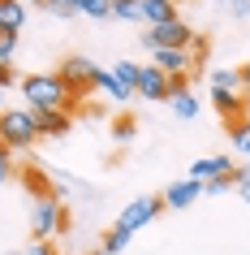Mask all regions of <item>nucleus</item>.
Here are the masks:
<instances>
[{
  "label": "nucleus",
  "instance_id": "obj_1",
  "mask_svg": "<svg viewBox=\"0 0 250 255\" xmlns=\"http://www.w3.org/2000/svg\"><path fill=\"white\" fill-rule=\"evenodd\" d=\"M17 87H22V100H26L30 113H56V108L74 113V104H78L69 95V87L61 82V74H26Z\"/></svg>",
  "mask_w": 250,
  "mask_h": 255
},
{
  "label": "nucleus",
  "instance_id": "obj_2",
  "mask_svg": "<svg viewBox=\"0 0 250 255\" xmlns=\"http://www.w3.org/2000/svg\"><path fill=\"white\" fill-rule=\"evenodd\" d=\"M65 225H69V216H65V203L56 199V195H39V199L30 203V238L52 242Z\"/></svg>",
  "mask_w": 250,
  "mask_h": 255
},
{
  "label": "nucleus",
  "instance_id": "obj_3",
  "mask_svg": "<svg viewBox=\"0 0 250 255\" xmlns=\"http://www.w3.org/2000/svg\"><path fill=\"white\" fill-rule=\"evenodd\" d=\"M0 143H9L13 151L35 147V143H39L35 113H30V108H4V117H0Z\"/></svg>",
  "mask_w": 250,
  "mask_h": 255
},
{
  "label": "nucleus",
  "instance_id": "obj_4",
  "mask_svg": "<svg viewBox=\"0 0 250 255\" xmlns=\"http://www.w3.org/2000/svg\"><path fill=\"white\" fill-rule=\"evenodd\" d=\"M56 74H61V82L69 87V95H74V100H82L86 91H95V78H99V65H95L91 56H65Z\"/></svg>",
  "mask_w": 250,
  "mask_h": 255
},
{
  "label": "nucleus",
  "instance_id": "obj_5",
  "mask_svg": "<svg viewBox=\"0 0 250 255\" xmlns=\"http://www.w3.org/2000/svg\"><path fill=\"white\" fill-rule=\"evenodd\" d=\"M190 39H194V30L185 26L181 17H172V22H160V26H147L143 35V48H190Z\"/></svg>",
  "mask_w": 250,
  "mask_h": 255
},
{
  "label": "nucleus",
  "instance_id": "obj_6",
  "mask_svg": "<svg viewBox=\"0 0 250 255\" xmlns=\"http://www.w3.org/2000/svg\"><path fill=\"white\" fill-rule=\"evenodd\" d=\"M160 208H164V199H160V195H143V199H134L130 208L117 216V229L134 238V234H138L143 225H151V221L160 216Z\"/></svg>",
  "mask_w": 250,
  "mask_h": 255
},
{
  "label": "nucleus",
  "instance_id": "obj_7",
  "mask_svg": "<svg viewBox=\"0 0 250 255\" xmlns=\"http://www.w3.org/2000/svg\"><path fill=\"white\" fill-rule=\"evenodd\" d=\"M134 95H143V100H168V74L160 65H138Z\"/></svg>",
  "mask_w": 250,
  "mask_h": 255
},
{
  "label": "nucleus",
  "instance_id": "obj_8",
  "mask_svg": "<svg viewBox=\"0 0 250 255\" xmlns=\"http://www.w3.org/2000/svg\"><path fill=\"white\" fill-rule=\"evenodd\" d=\"M198 195H203V182H198V177H177V182H172L160 199H164V208H168V212H181V208H190Z\"/></svg>",
  "mask_w": 250,
  "mask_h": 255
},
{
  "label": "nucleus",
  "instance_id": "obj_9",
  "mask_svg": "<svg viewBox=\"0 0 250 255\" xmlns=\"http://www.w3.org/2000/svg\"><path fill=\"white\" fill-rule=\"evenodd\" d=\"M151 65H160L164 74H190L194 69V56H190V48H156L151 52Z\"/></svg>",
  "mask_w": 250,
  "mask_h": 255
},
{
  "label": "nucleus",
  "instance_id": "obj_10",
  "mask_svg": "<svg viewBox=\"0 0 250 255\" xmlns=\"http://www.w3.org/2000/svg\"><path fill=\"white\" fill-rule=\"evenodd\" d=\"M211 104H216V113H220L224 121H242L246 108H250V100L242 91H211Z\"/></svg>",
  "mask_w": 250,
  "mask_h": 255
},
{
  "label": "nucleus",
  "instance_id": "obj_11",
  "mask_svg": "<svg viewBox=\"0 0 250 255\" xmlns=\"http://www.w3.org/2000/svg\"><path fill=\"white\" fill-rule=\"evenodd\" d=\"M35 126H39V138H61V134H69L74 113H65V108H56V113H35Z\"/></svg>",
  "mask_w": 250,
  "mask_h": 255
},
{
  "label": "nucleus",
  "instance_id": "obj_12",
  "mask_svg": "<svg viewBox=\"0 0 250 255\" xmlns=\"http://www.w3.org/2000/svg\"><path fill=\"white\" fill-rule=\"evenodd\" d=\"M237 164L229 160V156H207V160H194L190 164V177H198V182H211V177H233Z\"/></svg>",
  "mask_w": 250,
  "mask_h": 255
},
{
  "label": "nucleus",
  "instance_id": "obj_13",
  "mask_svg": "<svg viewBox=\"0 0 250 255\" xmlns=\"http://www.w3.org/2000/svg\"><path fill=\"white\" fill-rule=\"evenodd\" d=\"M172 17H181L172 0H143V26H160V22H172Z\"/></svg>",
  "mask_w": 250,
  "mask_h": 255
},
{
  "label": "nucleus",
  "instance_id": "obj_14",
  "mask_svg": "<svg viewBox=\"0 0 250 255\" xmlns=\"http://www.w3.org/2000/svg\"><path fill=\"white\" fill-rule=\"evenodd\" d=\"M95 91H104V95H112L117 104H125V100H134V87H125V82L112 74V69H99V78H95Z\"/></svg>",
  "mask_w": 250,
  "mask_h": 255
},
{
  "label": "nucleus",
  "instance_id": "obj_15",
  "mask_svg": "<svg viewBox=\"0 0 250 255\" xmlns=\"http://www.w3.org/2000/svg\"><path fill=\"white\" fill-rule=\"evenodd\" d=\"M0 26L4 30H22L26 26V4H22V0H0Z\"/></svg>",
  "mask_w": 250,
  "mask_h": 255
},
{
  "label": "nucleus",
  "instance_id": "obj_16",
  "mask_svg": "<svg viewBox=\"0 0 250 255\" xmlns=\"http://www.w3.org/2000/svg\"><path fill=\"white\" fill-rule=\"evenodd\" d=\"M207 82H211V91H242V74L229 65H216L207 74Z\"/></svg>",
  "mask_w": 250,
  "mask_h": 255
},
{
  "label": "nucleus",
  "instance_id": "obj_17",
  "mask_svg": "<svg viewBox=\"0 0 250 255\" xmlns=\"http://www.w3.org/2000/svg\"><path fill=\"white\" fill-rule=\"evenodd\" d=\"M168 104H172V113H177L181 121H194V117H198V100H194V91H181V95H172Z\"/></svg>",
  "mask_w": 250,
  "mask_h": 255
},
{
  "label": "nucleus",
  "instance_id": "obj_18",
  "mask_svg": "<svg viewBox=\"0 0 250 255\" xmlns=\"http://www.w3.org/2000/svg\"><path fill=\"white\" fill-rule=\"evenodd\" d=\"M112 17H121V22H143V0H112Z\"/></svg>",
  "mask_w": 250,
  "mask_h": 255
},
{
  "label": "nucleus",
  "instance_id": "obj_19",
  "mask_svg": "<svg viewBox=\"0 0 250 255\" xmlns=\"http://www.w3.org/2000/svg\"><path fill=\"white\" fill-rule=\"evenodd\" d=\"M125 247H130V234H121V229L112 225V229L104 234V247H99V251H108V255H121Z\"/></svg>",
  "mask_w": 250,
  "mask_h": 255
},
{
  "label": "nucleus",
  "instance_id": "obj_20",
  "mask_svg": "<svg viewBox=\"0 0 250 255\" xmlns=\"http://www.w3.org/2000/svg\"><path fill=\"white\" fill-rule=\"evenodd\" d=\"M13 52H17V30L0 26V65H13Z\"/></svg>",
  "mask_w": 250,
  "mask_h": 255
},
{
  "label": "nucleus",
  "instance_id": "obj_21",
  "mask_svg": "<svg viewBox=\"0 0 250 255\" xmlns=\"http://www.w3.org/2000/svg\"><path fill=\"white\" fill-rule=\"evenodd\" d=\"M82 17H95V22L112 17V0H82Z\"/></svg>",
  "mask_w": 250,
  "mask_h": 255
},
{
  "label": "nucleus",
  "instance_id": "obj_22",
  "mask_svg": "<svg viewBox=\"0 0 250 255\" xmlns=\"http://www.w3.org/2000/svg\"><path fill=\"white\" fill-rule=\"evenodd\" d=\"M43 9L56 13V17H78V13H82V0H48Z\"/></svg>",
  "mask_w": 250,
  "mask_h": 255
},
{
  "label": "nucleus",
  "instance_id": "obj_23",
  "mask_svg": "<svg viewBox=\"0 0 250 255\" xmlns=\"http://www.w3.org/2000/svg\"><path fill=\"white\" fill-rule=\"evenodd\" d=\"M229 130H233V147L242 156H250V126L246 121H229Z\"/></svg>",
  "mask_w": 250,
  "mask_h": 255
},
{
  "label": "nucleus",
  "instance_id": "obj_24",
  "mask_svg": "<svg viewBox=\"0 0 250 255\" xmlns=\"http://www.w3.org/2000/svg\"><path fill=\"white\" fill-rule=\"evenodd\" d=\"M233 190L250 203V164H237V169H233Z\"/></svg>",
  "mask_w": 250,
  "mask_h": 255
},
{
  "label": "nucleus",
  "instance_id": "obj_25",
  "mask_svg": "<svg viewBox=\"0 0 250 255\" xmlns=\"http://www.w3.org/2000/svg\"><path fill=\"white\" fill-rule=\"evenodd\" d=\"M13 177V147L9 143H0V186Z\"/></svg>",
  "mask_w": 250,
  "mask_h": 255
},
{
  "label": "nucleus",
  "instance_id": "obj_26",
  "mask_svg": "<svg viewBox=\"0 0 250 255\" xmlns=\"http://www.w3.org/2000/svg\"><path fill=\"white\" fill-rule=\"evenodd\" d=\"M112 74H117L125 87H134V82H138V65H134V61H117V65H112Z\"/></svg>",
  "mask_w": 250,
  "mask_h": 255
},
{
  "label": "nucleus",
  "instance_id": "obj_27",
  "mask_svg": "<svg viewBox=\"0 0 250 255\" xmlns=\"http://www.w3.org/2000/svg\"><path fill=\"white\" fill-rule=\"evenodd\" d=\"M17 255H56V247H52V242H39V238H30V242H26V247H22Z\"/></svg>",
  "mask_w": 250,
  "mask_h": 255
},
{
  "label": "nucleus",
  "instance_id": "obj_28",
  "mask_svg": "<svg viewBox=\"0 0 250 255\" xmlns=\"http://www.w3.org/2000/svg\"><path fill=\"white\" fill-rule=\"evenodd\" d=\"M224 190H233V177H211V182H203V195H224Z\"/></svg>",
  "mask_w": 250,
  "mask_h": 255
},
{
  "label": "nucleus",
  "instance_id": "obj_29",
  "mask_svg": "<svg viewBox=\"0 0 250 255\" xmlns=\"http://www.w3.org/2000/svg\"><path fill=\"white\" fill-rule=\"evenodd\" d=\"M17 82H22V78H17L13 65H0V91H9V87H17Z\"/></svg>",
  "mask_w": 250,
  "mask_h": 255
},
{
  "label": "nucleus",
  "instance_id": "obj_30",
  "mask_svg": "<svg viewBox=\"0 0 250 255\" xmlns=\"http://www.w3.org/2000/svg\"><path fill=\"white\" fill-rule=\"evenodd\" d=\"M190 56H194V65L207 56V39H203V35H194V39H190Z\"/></svg>",
  "mask_w": 250,
  "mask_h": 255
},
{
  "label": "nucleus",
  "instance_id": "obj_31",
  "mask_svg": "<svg viewBox=\"0 0 250 255\" xmlns=\"http://www.w3.org/2000/svg\"><path fill=\"white\" fill-rule=\"evenodd\" d=\"M229 9H233V17H250V0H229Z\"/></svg>",
  "mask_w": 250,
  "mask_h": 255
},
{
  "label": "nucleus",
  "instance_id": "obj_32",
  "mask_svg": "<svg viewBox=\"0 0 250 255\" xmlns=\"http://www.w3.org/2000/svg\"><path fill=\"white\" fill-rule=\"evenodd\" d=\"M237 74H242V95H246V100H250V61H246V65H242V69H237Z\"/></svg>",
  "mask_w": 250,
  "mask_h": 255
},
{
  "label": "nucleus",
  "instance_id": "obj_33",
  "mask_svg": "<svg viewBox=\"0 0 250 255\" xmlns=\"http://www.w3.org/2000/svg\"><path fill=\"white\" fill-rule=\"evenodd\" d=\"M134 134V121H117V138H130Z\"/></svg>",
  "mask_w": 250,
  "mask_h": 255
},
{
  "label": "nucleus",
  "instance_id": "obj_34",
  "mask_svg": "<svg viewBox=\"0 0 250 255\" xmlns=\"http://www.w3.org/2000/svg\"><path fill=\"white\" fill-rule=\"evenodd\" d=\"M0 117H4V91H0Z\"/></svg>",
  "mask_w": 250,
  "mask_h": 255
},
{
  "label": "nucleus",
  "instance_id": "obj_35",
  "mask_svg": "<svg viewBox=\"0 0 250 255\" xmlns=\"http://www.w3.org/2000/svg\"><path fill=\"white\" fill-rule=\"evenodd\" d=\"M242 121H246V126H250V108H246V117H242Z\"/></svg>",
  "mask_w": 250,
  "mask_h": 255
},
{
  "label": "nucleus",
  "instance_id": "obj_36",
  "mask_svg": "<svg viewBox=\"0 0 250 255\" xmlns=\"http://www.w3.org/2000/svg\"><path fill=\"white\" fill-rule=\"evenodd\" d=\"M0 255H17V251H0Z\"/></svg>",
  "mask_w": 250,
  "mask_h": 255
},
{
  "label": "nucleus",
  "instance_id": "obj_37",
  "mask_svg": "<svg viewBox=\"0 0 250 255\" xmlns=\"http://www.w3.org/2000/svg\"><path fill=\"white\" fill-rule=\"evenodd\" d=\"M91 255H108V251H91Z\"/></svg>",
  "mask_w": 250,
  "mask_h": 255
},
{
  "label": "nucleus",
  "instance_id": "obj_38",
  "mask_svg": "<svg viewBox=\"0 0 250 255\" xmlns=\"http://www.w3.org/2000/svg\"><path fill=\"white\" fill-rule=\"evenodd\" d=\"M35 4H48V0H35Z\"/></svg>",
  "mask_w": 250,
  "mask_h": 255
},
{
  "label": "nucleus",
  "instance_id": "obj_39",
  "mask_svg": "<svg viewBox=\"0 0 250 255\" xmlns=\"http://www.w3.org/2000/svg\"><path fill=\"white\" fill-rule=\"evenodd\" d=\"M172 4H185V0H172Z\"/></svg>",
  "mask_w": 250,
  "mask_h": 255
}]
</instances>
